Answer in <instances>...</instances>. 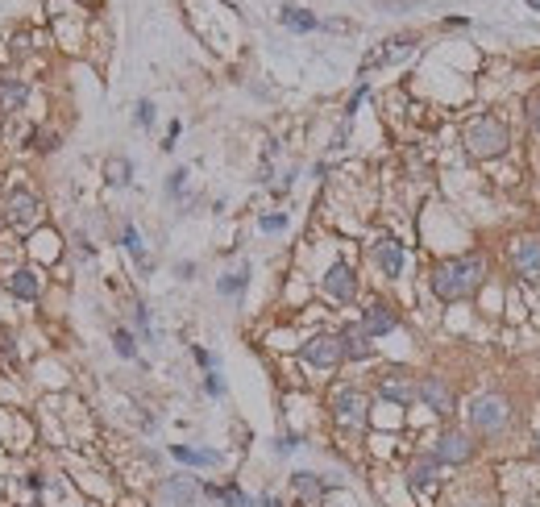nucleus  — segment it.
<instances>
[{"instance_id":"6","label":"nucleus","mask_w":540,"mask_h":507,"mask_svg":"<svg viewBox=\"0 0 540 507\" xmlns=\"http://www.w3.org/2000/svg\"><path fill=\"white\" fill-rule=\"evenodd\" d=\"M333 412L341 424H366V412H370V399L361 395L358 387H345L333 395Z\"/></svg>"},{"instance_id":"33","label":"nucleus","mask_w":540,"mask_h":507,"mask_svg":"<svg viewBox=\"0 0 540 507\" xmlns=\"http://www.w3.org/2000/svg\"><path fill=\"white\" fill-rule=\"evenodd\" d=\"M528 113H532V125L540 129V92L532 96V100H528Z\"/></svg>"},{"instance_id":"24","label":"nucleus","mask_w":540,"mask_h":507,"mask_svg":"<svg viewBox=\"0 0 540 507\" xmlns=\"http://www.w3.org/2000/svg\"><path fill=\"white\" fill-rule=\"evenodd\" d=\"M121 245L134 254L137 267H150V258H146V245H141V233H137L134 225H125V229H121Z\"/></svg>"},{"instance_id":"27","label":"nucleus","mask_w":540,"mask_h":507,"mask_svg":"<svg viewBox=\"0 0 540 507\" xmlns=\"http://www.w3.org/2000/svg\"><path fill=\"white\" fill-rule=\"evenodd\" d=\"M112 345H117L121 358H137V345H134V333H129V328H117V333H112Z\"/></svg>"},{"instance_id":"18","label":"nucleus","mask_w":540,"mask_h":507,"mask_svg":"<svg viewBox=\"0 0 540 507\" xmlns=\"http://www.w3.org/2000/svg\"><path fill=\"white\" fill-rule=\"evenodd\" d=\"M283 25H287V30H295V34H312L320 21H316L308 8H295V4H287V8H283Z\"/></svg>"},{"instance_id":"30","label":"nucleus","mask_w":540,"mask_h":507,"mask_svg":"<svg viewBox=\"0 0 540 507\" xmlns=\"http://www.w3.org/2000/svg\"><path fill=\"white\" fill-rule=\"evenodd\" d=\"M283 225H287V217H283V212H270V217H262V233H278Z\"/></svg>"},{"instance_id":"34","label":"nucleus","mask_w":540,"mask_h":507,"mask_svg":"<svg viewBox=\"0 0 540 507\" xmlns=\"http://www.w3.org/2000/svg\"><path fill=\"white\" fill-rule=\"evenodd\" d=\"M54 141H58L54 134H38V150H54Z\"/></svg>"},{"instance_id":"22","label":"nucleus","mask_w":540,"mask_h":507,"mask_svg":"<svg viewBox=\"0 0 540 507\" xmlns=\"http://www.w3.org/2000/svg\"><path fill=\"white\" fill-rule=\"evenodd\" d=\"M8 291L17 300H38V278H34V271H17V275L8 278Z\"/></svg>"},{"instance_id":"32","label":"nucleus","mask_w":540,"mask_h":507,"mask_svg":"<svg viewBox=\"0 0 540 507\" xmlns=\"http://www.w3.org/2000/svg\"><path fill=\"white\" fill-rule=\"evenodd\" d=\"M183 179H187V171L179 167V171H175V175L167 179V191H171V195H179V191H183Z\"/></svg>"},{"instance_id":"26","label":"nucleus","mask_w":540,"mask_h":507,"mask_svg":"<svg viewBox=\"0 0 540 507\" xmlns=\"http://www.w3.org/2000/svg\"><path fill=\"white\" fill-rule=\"evenodd\" d=\"M129 175H134V167H129V158H112V162H108V184L125 187V184H129Z\"/></svg>"},{"instance_id":"4","label":"nucleus","mask_w":540,"mask_h":507,"mask_svg":"<svg viewBox=\"0 0 540 507\" xmlns=\"http://www.w3.org/2000/svg\"><path fill=\"white\" fill-rule=\"evenodd\" d=\"M300 358L308 362V366L316 370H333L341 358H345V349H341V337H333V333H320V337H312L304 349H300Z\"/></svg>"},{"instance_id":"31","label":"nucleus","mask_w":540,"mask_h":507,"mask_svg":"<svg viewBox=\"0 0 540 507\" xmlns=\"http://www.w3.org/2000/svg\"><path fill=\"white\" fill-rule=\"evenodd\" d=\"M274 449H278V454H291V449H300V437H295V432H291V437H278Z\"/></svg>"},{"instance_id":"16","label":"nucleus","mask_w":540,"mask_h":507,"mask_svg":"<svg viewBox=\"0 0 540 507\" xmlns=\"http://www.w3.org/2000/svg\"><path fill=\"white\" fill-rule=\"evenodd\" d=\"M341 349H345V358H354V362L374 358V345H370V337H366L361 328H345V333H341Z\"/></svg>"},{"instance_id":"9","label":"nucleus","mask_w":540,"mask_h":507,"mask_svg":"<svg viewBox=\"0 0 540 507\" xmlns=\"http://www.w3.org/2000/svg\"><path fill=\"white\" fill-rule=\"evenodd\" d=\"M324 291H328L333 300L349 304V300L358 295V275H354V267H345V262H333V267H328V275H324Z\"/></svg>"},{"instance_id":"13","label":"nucleus","mask_w":540,"mask_h":507,"mask_svg":"<svg viewBox=\"0 0 540 507\" xmlns=\"http://www.w3.org/2000/svg\"><path fill=\"white\" fill-rule=\"evenodd\" d=\"M158 495H162V503L167 507H191L195 503V495H200V487H195L191 478H167Z\"/></svg>"},{"instance_id":"2","label":"nucleus","mask_w":540,"mask_h":507,"mask_svg":"<svg viewBox=\"0 0 540 507\" xmlns=\"http://www.w3.org/2000/svg\"><path fill=\"white\" fill-rule=\"evenodd\" d=\"M507 125L491 117V113H482V117H474L470 125H465V146H470V154H478V158H499L503 150H507Z\"/></svg>"},{"instance_id":"8","label":"nucleus","mask_w":540,"mask_h":507,"mask_svg":"<svg viewBox=\"0 0 540 507\" xmlns=\"http://www.w3.org/2000/svg\"><path fill=\"white\" fill-rule=\"evenodd\" d=\"M416 395L432 408L437 416H449L453 412V391H449V383L445 378H437V374H428V378H420L416 383Z\"/></svg>"},{"instance_id":"36","label":"nucleus","mask_w":540,"mask_h":507,"mask_svg":"<svg viewBox=\"0 0 540 507\" xmlns=\"http://www.w3.org/2000/svg\"><path fill=\"white\" fill-rule=\"evenodd\" d=\"M528 4H532V8H540V0H528Z\"/></svg>"},{"instance_id":"35","label":"nucleus","mask_w":540,"mask_h":507,"mask_svg":"<svg viewBox=\"0 0 540 507\" xmlns=\"http://www.w3.org/2000/svg\"><path fill=\"white\" fill-rule=\"evenodd\" d=\"M262 507H283V503H278L274 495H262Z\"/></svg>"},{"instance_id":"20","label":"nucleus","mask_w":540,"mask_h":507,"mask_svg":"<svg viewBox=\"0 0 540 507\" xmlns=\"http://www.w3.org/2000/svg\"><path fill=\"white\" fill-rule=\"evenodd\" d=\"M291 491H295L300 499H320V495H324V482H320L316 474H308V470H300V474H291Z\"/></svg>"},{"instance_id":"12","label":"nucleus","mask_w":540,"mask_h":507,"mask_svg":"<svg viewBox=\"0 0 540 507\" xmlns=\"http://www.w3.org/2000/svg\"><path fill=\"white\" fill-rule=\"evenodd\" d=\"M374 262L382 267V275L395 278L404 271V245L395 241V237H382V241H374Z\"/></svg>"},{"instance_id":"11","label":"nucleus","mask_w":540,"mask_h":507,"mask_svg":"<svg viewBox=\"0 0 540 507\" xmlns=\"http://www.w3.org/2000/svg\"><path fill=\"white\" fill-rule=\"evenodd\" d=\"M416 50V34H399V38H387L382 50H374L370 58H366V67H382V63H399Z\"/></svg>"},{"instance_id":"17","label":"nucleus","mask_w":540,"mask_h":507,"mask_svg":"<svg viewBox=\"0 0 540 507\" xmlns=\"http://www.w3.org/2000/svg\"><path fill=\"white\" fill-rule=\"evenodd\" d=\"M204 491H208V499H217V507H258L241 487H233V482H229V487H204Z\"/></svg>"},{"instance_id":"29","label":"nucleus","mask_w":540,"mask_h":507,"mask_svg":"<svg viewBox=\"0 0 540 507\" xmlns=\"http://www.w3.org/2000/svg\"><path fill=\"white\" fill-rule=\"evenodd\" d=\"M204 391H208V395H225V383H221V374H212V370H208V374H204Z\"/></svg>"},{"instance_id":"23","label":"nucleus","mask_w":540,"mask_h":507,"mask_svg":"<svg viewBox=\"0 0 540 507\" xmlns=\"http://www.w3.org/2000/svg\"><path fill=\"white\" fill-rule=\"evenodd\" d=\"M25 96H30V88H25L21 79H0V104H4V108H21Z\"/></svg>"},{"instance_id":"10","label":"nucleus","mask_w":540,"mask_h":507,"mask_svg":"<svg viewBox=\"0 0 540 507\" xmlns=\"http://www.w3.org/2000/svg\"><path fill=\"white\" fill-rule=\"evenodd\" d=\"M511 262L524 278H540V241L536 237H524L511 245Z\"/></svg>"},{"instance_id":"1","label":"nucleus","mask_w":540,"mask_h":507,"mask_svg":"<svg viewBox=\"0 0 540 507\" xmlns=\"http://www.w3.org/2000/svg\"><path fill=\"white\" fill-rule=\"evenodd\" d=\"M482 278H487V258L482 254H461V258H445L432 271V291H437V300L453 304V300L474 295L482 287Z\"/></svg>"},{"instance_id":"3","label":"nucleus","mask_w":540,"mask_h":507,"mask_svg":"<svg viewBox=\"0 0 540 507\" xmlns=\"http://www.w3.org/2000/svg\"><path fill=\"white\" fill-rule=\"evenodd\" d=\"M507 420H511V408H507V399L503 395H478L474 404H470V424L478 428V432H503L507 428Z\"/></svg>"},{"instance_id":"5","label":"nucleus","mask_w":540,"mask_h":507,"mask_svg":"<svg viewBox=\"0 0 540 507\" xmlns=\"http://www.w3.org/2000/svg\"><path fill=\"white\" fill-rule=\"evenodd\" d=\"M4 208H8V225H17V229H30L38 221V195L25 191V187H13L8 200H4Z\"/></svg>"},{"instance_id":"19","label":"nucleus","mask_w":540,"mask_h":507,"mask_svg":"<svg viewBox=\"0 0 540 507\" xmlns=\"http://www.w3.org/2000/svg\"><path fill=\"white\" fill-rule=\"evenodd\" d=\"M407 478H411V487H432L437 482V458H416L411 461V470H407Z\"/></svg>"},{"instance_id":"7","label":"nucleus","mask_w":540,"mask_h":507,"mask_svg":"<svg viewBox=\"0 0 540 507\" xmlns=\"http://www.w3.org/2000/svg\"><path fill=\"white\" fill-rule=\"evenodd\" d=\"M432 458L445 461V466H461V461L474 458V441H470L465 432L449 428V432H441V441H437V454H432Z\"/></svg>"},{"instance_id":"14","label":"nucleus","mask_w":540,"mask_h":507,"mask_svg":"<svg viewBox=\"0 0 540 507\" xmlns=\"http://www.w3.org/2000/svg\"><path fill=\"white\" fill-rule=\"evenodd\" d=\"M378 395H382V399H391V404H411L416 387L407 383L404 370H395V374H382V378H378Z\"/></svg>"},{"instance_id":"28","label":"nucleus","mask_w":540,"mask_h":507,"mask_svg":"<svg viewBox=\"0 0 540 507\" xmlns=\"http://www.w3.org/2000/svg\"><path fill=\"white\" fill-rule=\"evenodd\" d=\"M137 125H154V104L150 100H137V117H134Z\"/></svg>"},{"instance_id":"21","label":"nucleus","mask_w":540,"mask_h":507,"mask_svg":"<svg viewBox=\"0 0 540 507\" xmlns=\"http://www.w3.org/2000/svg\"><path fill=\"white\" fill-rule=\"evenodd\" d=\"M171 458L183 461V466H217V454L212 449H187V445H171Z\"/></svg>"},{"instance_id":"25","label":"nucleus","mask_w":540,"mask_h":507,"mask_svg":"<svg viewBox=\"0 0 540 507\" xmlns=\"http://www.w3.org/2000/svg\"><path fill=\"white\" fill-rule=\"evenodd\" d=\"M245 283H250V267H237L233 275H225L221 283H217V291H221V295H241Z\"/></svg>"},{"instance_id":"15","label":"nucleus","mask_w":540,"mask_h":507,"mask_svg":"<svg viewBox=\"0 0 540 507\" xmlns=\"http://www.w3.org/2000/svg\"><path fill=\"white\" fill-rule=\"evenodd\" d=\"M395 312L391 308H382V304H374V308H366V316H361V333L366 337H382V333H391L395 328Z\"/></svg>"}]
</instances>
